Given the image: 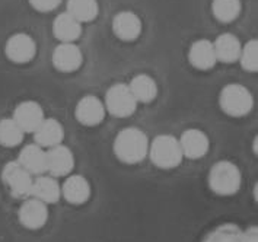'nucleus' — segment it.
Returning <instances> with one entry per match:
<instances>
[{"label":"nucleus","mask_w":258,"mask_h":242,"mask_svg":"<svg viewBox=\"0 0 258 242\" xmlns=\"http://www.w3.org/2000/svg\"><path fill=\"white\" fill-rule=\"evenodd\" d=\"M178 142L184 158L188 159H202L210 149L209 136L200 129H187L185 132H182Z\"/></svg>","instance_id":"f8f14e48"},{"label":"nucleus","mask_w":258,"mask_h":242,"mask_svg":"<svg viewBox=\"0 0 258 242\" xmlns=\"http://www.w3.org/2000/svg\"><path fill=\"white\" fill-rule=\"evenodd\" d=\"M244 70L249 73H255L258 70V41L249 40L245 45H242L239 60Z\"/></svg>","instance_id":"bb28decb"},{"label":"nucleus","mask_w":258,"mask_h":242,"mask_svg":"<svg viewBox=\"0 0 258 242\" xmlns=\"http://www.w3.org/2000/svg\"><path fill=\"white\" fill-rule=\"evenodd\" d=\"M202 242H242V229L233 223H225L209 232Z\"/></svg>","instance_id":"a878e982"},{"label":"nucleus","mask_w":258,"mask_h":242,"mask_svg":"<svg viewBox=\"0 0 258 242\" xmlns=\"http://www.w3.org/2000/svg\"><path fill=\"white\" fill-rule=\"evenodd\" d=\"M3 184L8 187L9 193L15 199H28L31 197L34 176L25 171L16 161L8 162L2 171Z\"/></svg>","instance_id":"423d86ee"},{"label":"nucleus","mask_w":258,"mask_h":242,"mask_svg":"<svg viewBox=\"0 0 258 242\" xmlns=\"http://www.w3.org/2000/svg\"><path fill=\"white\" fill-rule=\"evenodd\" d=\"M188 62L197 70H212L218 63L213 42L209 40L194 41L188 50Z\"/></svg>","instance_id":"dca6fc26"},{"label":"nucleus","mask_w":258,"mask_h":242,"mask_svg":"<svg viewBox=\"0 0 258 242\" xmlns=\"http://www.w3.org/2000/svg\"><path fill=\"white\" fill-rule=\"evenodd\" d=\"M105 105L95 95H85L75 107V117L78 123L86 127H95L105 118Z\"/></svg>","instance_id":"1a4fd4ad"},{"label":"nucleus","mask_w":258,"mask_h":242,"mask_svg":"<svg viewBox=\"0 0 258 242\" xmlns=\"http://www.w3.org/2000/svg\"><path fill=\"white\" fill-rule=\"evenodd\" d=\"M242 184L239 168L231 161L216 162L209 172V187L218 196H233Z\"/></svg>","instance_id":"f03ea898"},{"label":"nucleus","mask_w":258,"mask_h":242,"mask_svg":"<svg viewBox=\"0 0 258 242\" xmlns=\"http://www.w3.org/2000/svg\"><path fill=\"white\" fill-rule=\"evenodd\" d=\"M53 35L60 42H75L81 38L82 24L68 12H63L53 21Z\"/></svg>","instance_id":"aec40b11"},{"label":"nucleus","mask_w":258,"mask_h":242,"mask_svg":"<svg viewBox=\"0 0 258 242\" xmlns=\"http://www.w3.org/2000/svg\"><path fill=\"white\" fill-rule=\"evenodd\" d=\"M242 11L241 0H213L212 2V14L222 24H231Z\"/></svg>","instance_id":"b1692460"},{"label":"nucleus","mask_w":258,"mask_h":242,"mask_svg":"<svg viewBox=\"0 0 258 242\" xmlns=\"http://www.w3.org/2000/svg\"><path fill=\"white\" fill-rule=\"evenodd\" d=\"M44 118V109L37 101H22L14 111V121L24 133H34Z\"/></svg>","instance_id":"ddd939ff"},{"label":"nucleus","mask_w":258,"mask_h":242,"mask_svg":"<svg viewBox=\"0 0 258 242\" xmlns=\"http://www.w3.org/2000/svg\"><path fill=\"white\" fill-rule=\"evenodd\" d=\"M25 133L14 121V118L0 120V145L5 148H16L24 142Z\"/></svg>","instance_id":"393cba45"},{"label":"nucleus","mask_w":258,"mask_h":242,"mask_svg":"<svg viewBox=\"0 0 258 242\" xmlns=\"http://www.w3.org/2000/svg\"><path fill=\"white\" fill-rule=\"evenodd\" d=\"M105 111L117 118H127L135 114L137 108V101L132 94L128 85L114 83L109 86L105 94Z\"/></svg>","instance_id":"39448f33"},{"label":"nucleus","mask_w":258,"mask_h":242,"mask_svg":"<svg viewBox=\"0 0 258 242\" xmlns=\"http://www.w3.org/2000/svg\"><path fill=\"white\" fill-rule=\"evenodd\" d=\"M218 62L222 63H235L239 60L242 44L233 34H222L213 42Z\"/></svg>","instance_id":"4be33fe9"},{"label":"nucleus","mask_w":258,"mask_h":242,"mask_svg":"<svg viewBox=\"0 0 258 242\" xmlns=\"http://www.w3.org/2000/svg\"><path fill=\"white\" fill-rule=\"evenodd\" d=\"M51 62L55 70L61 73H73L81 69L83 54L75 42H61L54 48Z\"/></svg>","instance_id":"9d476101"},{"label":"nucleus","mask_w":258,"mask_h":242,"mask_svg":"<svg viewBox=\"0 0 258 242\" xmlns=\"http://www.w3.org/2000/svg\"><path fill=\"white\" fill-rule=\"evenodd\" d=\"M220 109L233 118H241L251 112L254 107V98L249 89L239 83H229L223 86L219 95Z\"/></svg>","instance_id":"7ed1b4c3"},{"label":"nucleus","mask_w":258,"mask_h":242,"mask_svg":"<svg viewBox=\"0 0 258 242\" xmlns=\"http://www.w3.org/2000/svg\"><path fill=\"white\" fill-rule=\"evenodd\" d=\"M242 242H258V228L249 226L242 230Z\"/></svg>","instance_id":"c85d7f7f"},{"label":"nucleus","mask_w":258,"mask_h":242,"mask_svg":"<svg viewBox=\"0 0 258 242\" xmlns=\"http://www.w3.org/2000/svg\"><path fill=\"white\" fill-rule=\"evenodd\" d=\"M28 2L37 12H41V14L54 11L55 8L61 3V0H28Z\"/></svg>","instance_id":"cd10ccee"},{"label":"nucleus","mask_w":258,"mask_h":242,"mask_svg":"<svg viewBox=\"0 0 258 242\" xmlns=\"http://www.w3.org/2000/svg\"><path fill=\"white\" fill-rule=\"evenodd\" d=\"M16 162L32 176L45 174V168H47L45 149L38 146L37 143L27 145L19 152V156H18Z\"/></svg>","instance_id":"a211bd4d"},{"label":"nucleus","mask_w":258,"mask_h":242,"mask_svg":"<svg viewBox=\"0 0 258 242\" xmlns=\"http://www.w3.org/2000/svg\"><path fill=\"white\" fill-rule=\"evenodd\" d=\"M148 156L161 169H174L184 159L178 139L171 135L156 136L149 143Z\"/></svg>","instance_id":"20e7f679"},{"label":"nucleus","mask_w":258,"mask_h":242,"mask_svg":"<svg viewBox=\"0 0 258 242\" xmlns=\"http://www.w3.org/2000/svg\"><path fill=\"white\" fill-rule=\"evenodd\" d=\"M149 143V139L143 130L127 127L115 136L112 149L118 161L127 165H136L148 158Z\"/></svg>","instance_id":"f257e3e1"},{"label":"nucleus","mask_w":258,"mask_h":242,"mask_svg":"<svg viewBox=\"0 0 258 242\" xmlns=\"http://www.w3.org/2000/svg\"><path fill=\"white\" fill-rule=\"evenodd\" d=\"M78 22H92L99 14L98 0H68V11Z\"/></svg>","instance_id":"5701e85b"},{"label":"nucleus","mask_w":258,"mask_h":242,"mask_svg":"<svg viewBox=\"0 0 258 242\" xmlns=\"http://www.w3.org/2000/svg\"><path fill=\"white\" fill-rule=\"evenodd\" d=\"M45 158H47V168L45 174L51 175L54 178L68 176L75 169V155L72 149L61 145H57L54 148H50L45 150Z\"/></svg>","instance_id":"6e6552de"},{"label":"nucleus","mask_w":258,"mask_h":242,"mask_svg":"<svg viewBox=\"0 0 258 242\" xmlns=\"http://www.w3.org/2000/svg\"><path fill=\"white\" fill-rule=\"evenodd\" d=\"M6 57L16 65H27L37 54V42L25 32H16L5 44Z\"/></svg>","instance_id":"0eeeda50"},{"label":"nucleus","mask_w":258,"mask_h":242,"mask_svg":"<svg viewBox=\"0 0 258 242\" xmlns=\"http://www.w3.org/2000/svg\"><path fill=\"white\" fill-rule=\"evenodd\" d=\"M142 19L132 11H121L112 18V32L118 40L132 42L142 34Z\"/></svg>","instance_id":"4468645a"},{"label":"nucleus","mask_w":258,"mask_h":242,"mask_svg":"<svg viewBox=\"0 0 258 242\" xmlns=\"http://www.w3.org/2000/svg\"><path fill=\"white\" fill-rule=\"evenodd\" d=\"M61 189V197L73 206L85 204L91 199V184L83 175H68Z\"/></svg>","instance_id":"2eb2a0df"},{"label":"nucleus","mask_w":258,"mask_h":242,"mask_svg":"<svg viewBox=\"0 0 258 242\" xmlns=\"http://www.w3.org/2000/svg\"><path fill=\"white\" fill-rule=\"evenodd\" d=\"M35 143L42 149L54 148L57 145L63 143L64 139V127L63 124L55 118H44L34 132Z\"/></svg>","instance_id":"f3484780"},{"label":"nucleus","mask_w":258,"mask_h":242,"mask_svg":"<svg viewBox=\"0 0 258 242\" xmlns=\"http://www.w3.org/2000/svg\"><path fill=\"white\" fill-rule=\"evenodd\" d=\"M18 219L19 223L29 230L41 229L48 220V207L34 197H28L19 207Z\"/></svg>","instance_id":"9b49d317"},{"label":"nucleus","mask_w":258,"mask_h":242,"mask_svg":"<svg viewBox=\"0 0 258 242\" xmlns=\"http://www.w3.org/2000/svg\"><path fill=\"white\" fill-rule=\"evenodd\" d=\"M128 88L137 101V104L139 102L150 104L158 96V83L152 76L146 75V73L136 75L128 83Z\"/></svg>","instance_id":"412c9836"},{"label":"nucleus","mask_w":258,"mask_h":242,"mask_svg":"<svg viewBox=\"0 0 258 242\" xmlns=\"http://www.w3.org/2000/svg\"><path fill=\"white\" fill-rule=\"evenodd\" d=\"M31 197L40 200L44 204H54L61 197V189L57 183V178L51 175H38L34 178Z\"/></svg>","instance_id":"6ab92c4d"}]
</instances>
